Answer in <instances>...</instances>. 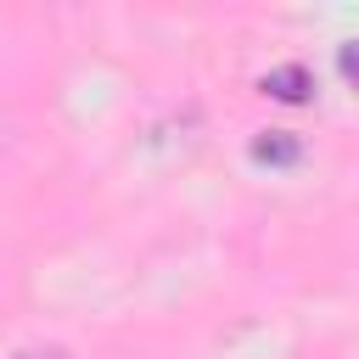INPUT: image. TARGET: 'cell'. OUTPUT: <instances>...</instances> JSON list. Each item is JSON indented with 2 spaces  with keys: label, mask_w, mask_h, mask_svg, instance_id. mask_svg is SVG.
Returning a JSON list of instances; mask_svg holds the SVG:
<instances>
[{
  "label": "cell",
  "mask_w": 359,
  "mask_h": 359,
  "mask_svg": "<svg viewBox=\"0 0 359 359\" xmlns=\"http://www.w3.org/2000/svg\"><path fill=\"white\" fill-rule=\"evenodd\" d=\"M337 67H342V79H348V84H359V39H348V45L337 50Z\"/></svg>",
  "instance_id": "3"
},
{
  "label": "cell",
  "mask_w": 359,
  "mask_h": 359,
  "mask_svg": "<svg viewBox=\"0 0 359 359\" xmlns=\"http://www.w3.org/2000/svg\"><path fill=\"white\" fill-rule=\"evenodd\" d=\"M297 157H303V140L292 129H264L252 140V163H264V168H292Z\"/></svg>",
  "instance_id": "2"
},
{
  "label": "cell",
  "mask_w": 359,
  "mask_h": 359,
  "mask_svg": "<svg viewBox=\"0 0 359 359\" xmlns=\"http://www.w3.org/2000/svg\"><path fill=\"white\" fill-rule=\"evenodd\" d=\"M258 90H264L269 101H280V107H303V101L314 95V73H309L303 62H280V67H269V73L258 79Z\"/></svg>",
  "instance_id": "1"
}]
</instances>
